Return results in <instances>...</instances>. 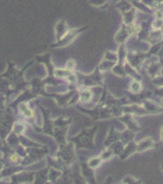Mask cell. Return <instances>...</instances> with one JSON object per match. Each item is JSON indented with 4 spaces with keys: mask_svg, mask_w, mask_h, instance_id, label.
I'll list each match as a JSON object with an SVG mask.
<instances>
[{
    "mask_svg": "<svg viewBox=\"0 0 163 184\" xmlns=\"http://www.w3.org/2000/svg\"><path fill=\"white\" fill-rule=\"evenodd\" d=\"M149 60H151V63L148 65L147 67V73L152 79L158 76L162 75V65L158 62V57L157 56H152L150 58H148Z\"/></svg>",
    "mask_w": 163,
    "mask_h": 184,
    "instance_id": "1",
    "label": "cell"
},
{
    "mask_svg": "<svg viewBox=\"0 0 163 184\" xmlns=\"http://www.w3.org/2000/svg\"><path fill=\"white\" fill-rule=\"evenodd\" d=\"M151 115H156V114H160V113H163V107L158 105L156 102H155L152 99H146V100H143L140 104Z\"/></svg>",
    "mask_w": 163,
    "mask_h": 184,
    "instance_id": "2",
    "label": "cell"
},
{
    "mask_svg": "<svg viewBox=\"0 0 163 184\" xmlns=\"http://www.w3.org/2000/svg\"><path fill=\"white\" fill-rule=\"evenodd\" d=\"M155 147H156L155 140L150 136H147L141 139L138 143H136V152H144L151 149H154Z\"/></svg>",
    "mask_w": 163,
    "mask_h": 184,
    "instance_id": "3",
    "label": "cell"
},
{
    "mask_svg": "<svg viewBox=\"0 0 163 184\" xmlns=\"http://www.w3.org/2000/svg\"><path fill=\"white\" fill-rule=\"evenodd\" d=\"M163 41V33L160 30L152 29L148 36V43L152 45Z\"/></svg>",
    "mask_w": 163,
    "mask_h": 184,
    "instance_id": "4",
    "label": "cell"
},
{
    "mask_svg": "<svg viewBox=\"0 0 163 184\" xmlns=\"http://www.w3.org/2000/svg\"><path fill=\"white\" fill-rule=\"evenodd\" d=\"M128 108V112L133 113L135 115H138V116H148V115H151L150 113H149L140 104H133L131 106L127 107Z\"/></svg>",
    "mask_w": 163,
    "mask_h": 184,
    "instance_id": "5",
    "label": "cell"
},
{
    "mask_svg": "<svg viewBox=\"0 0 163 184\" xmlns=\"http://www.w3.org/2000/svg\"><path fill=\"white\" fill-rule=\"evenodd\" d=\"M126 123H127V126L129 125V129L131 132H139L141 130L138 123L135 121L132 118V116H131V115H127L126 116Z\"/></svg>",
    "mask_w": 163,
    "mask_h": 184,
    "instance_id": "6",
    "label": "cell"
},
{
    "mask_svg": "<svg viewBox=\"0 0 163 184\" xmlns=\"http://www.w3.org/2000/svg\"><path fill=\"white\" fill-rule=\"evenodd\" d=\"M134 152H136V143L133 142V141H131V142H130L128 144L127 148L124 150V152H123V154H122L121 158L125 159V158L129 157L130 155H131Z\"/></svg>",
    "mask_w": 163,
    "mask_h": 184,
    "instance_id": "7",
    "label": "cell"
},
{
    "mask_svg": "<svg viewBox=\"0 0 163 184\" xmlns=\"http://www.w3.org/2000/svg\"><path fill=\"white\" fill-rule=\"evenodd\" d=\"M142 90H143V87H142V83H141L140 81H135V80H133L131 82L130 91L132 94H139Z\"/></svg>",
    "mask_w": 163,
    "mask_h": 184,
    "instance_id": "8",
    "label": "cell"
},
{
    "mask_svg": "<svg viewBox=\"0 0 163 184\" xmlns=\"http://www.w3.org/2000/svg\"><path fill=\"white\" fill-rule=\"evenodd\" d=\"M152 29L160 30L163 27V18H154V20L151 23Z\"/></svg>",
    "mask_w": 163,
    "mask_h": 184,
    "instance_id": "9",
    "label": "cell"
},
{
    "mask_svg": "<svg viewBox=\"0 0 163 184\" xmlns=\"http://www.w3.org/2000/svg\"><path fill=\"white\" fill-rule=\"evenodd\" d=\"M152 83L156 87H163V75H158L152 79Z\"/></svg>",
    "mask_w": 163,
    "mask_h": 184,
    "instance_id": "10",
    "label": "cell"
},
{
    "mask_svg": "<svg viewBox=\"0 0 163 184\" xmlns=\"http://www.w3.org/2000/svg\"><path fill=\"white\" fill-rule=\"evenodd\" d=\"M125 183H127V184H142V181L140 179H135L132 177H127L125 178Z\"/></svg>",
    "mask_w": 163,
    "mask_h": 184,
    "instance_id": "11",
    "label": "cell"
},
{
    "mask_svg": "<svg viewBox=\"0 0 163 184\" xmlns=\"http://www.w3.org/2000/svg\"><path fill=\"white\" fill-rule=\"evenodd\" d=\"M154 94L156 95V97L157 98H163V87H158L157 88L155 89Z\"/></svg>",
    "mask_w": 163,
    "mask_h": 184,
    "instance_id": "12",
    "label": "cell"
},
{
    "mask_svg": "<svg viewBox=\"0 0 163 184\" xmlns=\"http://www.w3.org/2000/svg\"><path fill=\"white\" fill-rule=\"evenodd\" d=\"M140 2L143 3L145 6L149 7L150 9L153 10V7H154V0H140ZM154 12V11H153Z\"/></svg>",
    "mask_w": 163,
    "mask_h": 184,
    "instance_id": "13",
    "label": "cell"
},
{
    "mask_svg": "<svg viewBox=\"0 0 163 184\" xmlns=\"http://www.w3.org/2000/svg\"><path fill=\"white\" fill-rule=\"evenodd\" d=\"M113 155V152L112 151H106V152H104V154H103V158L104 159H108V158H111V157Z\"/></svg>",
    "mask_w": 163,
    "mask_h": 184,
    "instance_id": "14",
    "label": "cell"
},
{
    "mask_svg": "<svg viewBox=\"0 0 163 184\" xmlns=\"http://www.w3.org/2000/svg\"><path fill=\"white\" fill-rule=\"evenodd\" d=\"M100 159H94V160H91L90 162V166L91 167H97L99 164H100Z\"/></svg>",
    "mask_w": 163,
    "mask_h": 184,
    "instance_id": "15",
    "label": "cell"
},
{
    "mask_svg": "<svg viewBox=\"0 0 163 184\" xmlns=\"http://www.w3.org/2000/svg\"><path fill=\"white\" fill-rule=\"evenodd\" d=\"M159 144H163V124L161 125V128H160V143Z\"/></svg>",
    "mask_w": 163,
    "mask_h": 184,
    "instance_id": "16",
    "label": "cell"
},
{
    "mask_svg": "<svg viewBox=\"0 0 163 184\" xmlns=\"http://www.w3.org/2000/svg\"><path fill=\"white\" fill-rule=\"evenodd\" d=\"M157 57H158V59L161 58V57H163V41H162V44H161V47H160V50L157 54Z\"/></svg>",
    "mask_w": 163,
    "mask_h": 184,
    "instance_id": "17",
    "label": "cell"
},
{
    "mask_svg": "<svg viewBox=\"0 0 163 184\" xmlns=\"http://www.w3.org/2000/svg\"><path fill=\"white\" fill-rule=\"evenodd\" d=\"M162 107H163V98H161V105H160Z\"/></svg>",
    "mask_w": 163,
    "mask_h": 184,
    "instance_id": "18",
    "label": "cell"
},
{
    "mask_svg": "<svg viewBox=\"0 0 163 184\" xmlns=\"http://www.w3.org/2000/svg\"><path fill=\"white\" fill-rule=\"evenodd\" d=\"M160 168H161V170H162V172H163V163H161V165H160Z\"/></svg>",
    "mask_w": 163,
    "mask_h": 184,
    "instance_id": "19",
    "label": "cell"
},
{
    "mask_svg": "<svg viewBox=\"0 0 163 184\" xmlns=\"http://www.w3.org/2000/svg\"><path fill=\"white\" fill-rule=\"evenodd\" d=\"M160 10L163 12V2H162V4H161V8H160Z\"/></svg>",
    "mask_w": 163,
    "mask_h": 184,
    "instance_id": "20",
    "label": "cell"
},
{
    "mask_svg": "<svg viewBox=\"0 0 163 184\" xmlns=\"http://www.w3.org/2000/svg\"><path fill=\"white\" fill-rule=\"evenodd\" d=\"M121 184H127V183H121Z\"/></svg>",
    "mask_w": 163,
    "mask_h": 184,
    "instance_id": "21",
    "label": "cell"
}]
</instances>
